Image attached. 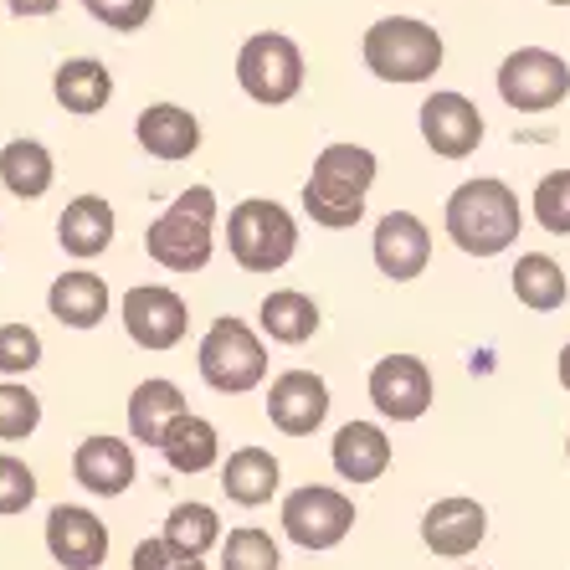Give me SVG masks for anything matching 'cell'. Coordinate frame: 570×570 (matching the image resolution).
Here are the masks:
<instances>
[{"label": "cell", "instance_id": "1", "mask_svg": "<svg viewBox=\"0 0 570 570\" xmlns=\"http://www.w3.org/2000/svg\"><path fill=\"white\" fill-rule=\"evenodd\" d=\"M452 247H463L468 257H499L504 247H514L519 232H524V212H519V196L493 180V175H478L448 196V212H442Z\"/></svg>", "mask_w": 570, "mask_h": 570}, {"label": "cell", "instance_id": "2", "mask_svg": "<svg viewBox=\"0 0 570 570\" xmlns=\"http://www.w3.org/2000/svg\"><path fill=\"white\" fill-rule=\"evenodd\" d=\"M375 155L365 145H324L314 159V175L304 186V212L330 232H345L365 216V196L375 186Z\"/></svg>", "mask_w": 570, "mask_h": 570}, {"label": "cell", "instance_id": "3", "mask_svg": "<svg viewBox=\"0 0 570 570\" xmlns=\"http://www.w3.org/2000/svg\"><path fill=\"white\" fill-rule=\"evenodd\" d=\"M360 57L381 82H426L438 78L448 47H442V31L416 16H381L360 41Z\"/></svg>", "mask_w": 570, "mask_h": 570}, {"label": "cell", "instance_id": "4", "mask_svg": "<svg viewBox=\"0 0 570 570\" xmlns=\"http://www.w3.org/2000/svg\"><path fill=\"white\" fill-rule=\"evenodd\" d=\"M212 222H216V196L212 186H190L175 196L165 216H155L145 232V253L170 273H200L212 263Z\"/></svg>", "mask_w": 570, "mask_h": 570}, {"label": "cell", "instance_id": "5", "mask_svg": "<svg viewBox=\"0 0 570 570\" xmlns=\"http://www.w3.org/2000/svg\"><path fill=\"white\" fill-rule=\"evenodd\" d=\"M226 247L237 257L242 273H278L288 267L293 247H298V226L283 212L278 200H242L232 206V222H226Z\"/></svg>", "mask_w": 570, "mask_h": 570}, {"label": "cell", "instance_id": "6", "mask_svg": "<svg viewBox=\"0 0 570 570\" xmlns=\"http://www.w3.org/2000/svg\"><path fill=\"white\" fill-rule=\"evenodd\" d=\"M200 381L222 396H247L253 385L267 381V350L242 318H216L200 340Z\"/></svg>", "mask_w": 570, "mask_h": 570}, {"label": "cell", "instance_id": "7", "mask_svg": "<svg viewBox=\"0 0 570 570\" xmlns=\"http://www.w3.org/2000/svg\"><path fill=\"white\" fill-rule=\"evenodd\" d=\"M237 82H242V94L263 108L293 104L298 88H304V52H298V41L283 37V31L247 37L237 52Z\"/></svg>", "mask_w": 570, "mask_h": 570}, {"label": "cell", "instance_id": "8", "mask_svg": "<svg viewBox=\"0 0 570 570\" xmlns=\"http://www.w3.org/2000/svg\"><path fill=\"white\" fill-rule=\"evenodd\" d=\"M499 98L514 114H550L570 98V67L566 57L544 47H519L499 62Z\"/></svg>", "mask_w": 570, "mask_h": 570}, {"label": "cell", "instance_id": "9", "mask_svg": "<svg viewBox=\"0 0 570 570\" xmlns=\"http://www.w3.org/2000/svg\"><path fill=\"white\" fill-rule=\"evenodd\" d=\"M355 530V499L324 483H304L283 499V534L304 550H334Z\"/></svg>", "mask_w": 570, "mask_h": 570}, {"label": "cell", "instance_id": "10", "mask_svg": "<svg viewBox=\"0 0 570 570\" xmlns=\"http://www.w3.org/2000/svg\"><path fill=\"white\" fill-rule=\"evenodd\" d=\"M119 314H124V330H129V340L139 350H175L180 340H186V330H190V308H186V298L175 288H159V283H139V288H129L124 293V304H119Z\"/></svg>", "mask_w": 570, "mask_h": 570}, {"label": "cell", "instance_id": "11", "mask_svg": "<svg viewBox=\"0 0 570 570\" xmlns=\"http://www.w3.org/2000/svg\"><path fill=\"white\" fill-rule=\"evenodd\" d=\"M432 396H438V385H432L426 360H416V355H385L371 371V406L381 416H391V422L426 416L432 412Z\"/></svg>", "mask_w": 570, "mask_h": 570}, {"label": "cell", "instance_id": "12", "mask_svg": "<svg viewBox=\"0 0 570 570\" xmlns=\"http://www.w3.org/2000/svg\"><path fill=\"white\" fill-rule=\"evenodd\" d=\"M489 540V509L468 499V493H448L422 514V544L442 560H463Z\"/></svg>", "mask_w": 570, "mask_h": 570}, {"label": "cell", "instance_id": "13", "mask_svg": "<svg viewBox=\"0 0 570 570\" xmlns=\"http://www.w3.org/2000/svg\"><path fill=\"white\" fill-rule=\"evenodd\" d=\"M422 139L442 159H468L483 145V114H478V104L468 94L442 88V94H432L422 104Z\"/></svg>", "mask_w": 570, "mask_h": 570}, {"label": "cell", "instance_id": "14", "mask_svg": "<svg viewBox=\"0 0 570 570\" xmlns=\"http://www.w3.org/2000/svg\"><path fill=\"white\" fill-rule=\"evenodd\" d=\"M330 416V385L314 371H283L267 391V422L278 426L283 438H308Z\"/></svg>", "mask_w": 570, "mask_h": 570}, {"label": "cell", "instance_id": "15", "mask_svg": "<svg viewBox=\"0 0 570 570\" xmlns=\"http://www.w3.org/2000/svg\"><path fill=\"white\" fill-rule=\"evenodd\" d=\"M375 267H381L391 283H412L426 273L432 263V232H426L422 216L412 212H385L375 222Z\"/></svg>", "mask_w": 570, "mask_h": 570}, {"label": "cell", "instance_id": "16", "mask_svg": "<svg viewBox=\"0 0 570 570\" xmlns=\"http://www.w3.org/2000/svg\"><path fill=\"white\" fill-rule=\"evenodd\" d=\"M47 550L62 570H98L108 560L104 519L82 504H57L47 514Z\"/></svg>", "mask_w": 570, "mask_h": 570}, {"label": "cell", "instance_id": "17", "mask_svg": "<svg viewBox=\"0 0 570 570\" xmlns=\"http://www.w3.org/2000/svg\"><path fill=\"white\" fill-rule=\"evenodd\" d=\"M134 473H139V463H134V448L124 438H82L72 452V478L98 499H119L134 483Z\"/></svg>", "mask_w": 570, "mask_h": 570}, {"label": "cell", "instance_id": "18", "mask_svg": "<svg viewBox=\"0 0 570 570\" xmlns=\"http://www.w3.org/2000/svg\"><path fill=\"white\" fill-rule=\"evenodd\" d=\"M134 139H139L145 155L175 165V159H190L200 149V124H196V114L180 104H149L145 114H139V124H134Z\"/></svg>", "mask_w": 570, "mask_h": 570}, {"label": "cell", "instance_id": "19", "mask_svg": "<svg viewBox=\"0 0 570 570\" xmlns=\"http://www.w3.org/2000/svg\"><path fill=\"white\" fill-rule=\"evenodd\" d=\"M330 458H334V473L360 489V483H375L391 468V438L375 422H345L334 432Z\"/></svg>", "mask_w": 570, "mask_h": 570}, {"label": "cell", "instance_id": "20", "mask_svg": "<svg viewBox=\"0 0 570 570\" xmlns=\"http://www.w3.org/2000/svg\"><path fill=\"white\" fill-rule=\"evenodd\" d=\"M175 416H186V396L175 381H139L129 396V438L145 442V448H159L165 432H170Z\"/></svg>", "mask_w": 570, "mask_h": 570}, {"label": "cell", "instance_id": "21", "mask_svg": "<svg viewBox=\"0 0 570 570\" xmlns=\"http://www.w3.org/2000/svg\"><path fill=\"white\" fill-rule=\"evenodd\" d=\"M52 94L67 114L88 119V114H104L108 98H114V72L98 57H67L52 78Z\"/></svg>", "mask_w": 570, "mask_h": 570}, {"label": "cell", "instance_id": "22", "mask_svg": "<svg viewBox=\"0 0 570 570\" xmlns=\"http://www.w3.org/2000/svg\"><path fill=\"white\" fill-rule=\"evenodd\" d=\"M57 242L72 257H98L114 242V206L104 196H78L67 200V212L57 216Z\"/></svg>", "mask_w": 570, "mask_h": 570}, {"label": "cell", "instance_id": "23", "mask_svg": "<svg viewBox=\"0 0 570 570\" xmlns=\"http://www.w3.org/2000/svg\"><path fill=\"white\" fill-rule=\"evenodd\" d=\"M47 308L67 330H94L108 314V283L98 273H62L52 283V293H47Z\"/></svg>", "mask_w": 570, "mask_h": 570}, {"label": "cell", "instance_id": "24", "mask_svg": "<svg viewBox=\"0 0 570 570\" xmlns=\"http://www.w3.org/2000/svg\"><path fill=\"white\" fill-rule=\"evenodd\" d=\"M57 180V165H52V149L41 139H11L0 149V186L11 190L16 200H41L52 190Z\"/></svg>", "mask_w": 570, "mask_h": 570}, {"label": "cell", "instance_id": "25", "mask_svg": "<svg viewBox=\"0 0 570 570\" xmlns=\"http://www.w3.org/2000/svg\"><path fill=\"white\" fill-rule=\"evenodd\" d=\"M278 483H283V468H278V458H273V452H263V448L232 452V458H226V468H222V489L232 493L237 504H247V509L267 504V499L278 493Z\"/></svg>", "mask_w": 570, "mask_h": 570}, {"label": "cell", "instance_id": "26", "mask_svg": "<svg viewBox=\"0 0 570 570\" xmlns=\"http://www.w3.org/2000/svg\"><path fill=\"white\" fill-rule=\"evenodd\" d=\"M514 298L534 314H556V308L570 304V283L566 267L556 263L550 253H524L514 263Z\"/></svg>", "mask_w": 570, "mask_h": 570}, {"label": "cell", "instance_id": "27", "mask_svg": "<svg viewBox=\"0 0 570 570\" xmlns=\"http://www.w3.org/2000/svg\"><path fill=\"white\" fill-rule=\"evenodd\" d=\"M263 330L278 345H308L318 334V304L304 288H278L263 298Z\"/></svg>", "mask_w": 570, "mask_h": 570}, {"label": "cell", "instance_id": "28", "mask_svg": "<svg viewBox=\"0 0 570 570\" xmlns=\"http://www.w3.org/2000/svg\"><path fill=\"white\" fill-rule=\"evenodd\" d=\"M159 452L170 458L175 473H206V468L216 463V426L206 422V416L186 412V416H175L170 432H165V442H159Z\"/></svg>", "mask_w": 570, "mask_h": 570}, {"label": "cell", "instance_id": "29", "mask_svg": "<svg viewBox=\"0 0 570 570\" xmlns=\"http://www.w3.org/2000/svg\"><path fill=\"white\" fill-rule=\"evenodd\" d=\"M159 534H170L180 550H190V556H206V550L222 540V519H216L212 504H175Z\"/></svg>", "mask_w": 570, "mask_h": 570}, {"label": "cell", "instance_id": "30", "mask_svg": "<svg viewBox=\"0 0 570 570\" xmlns=\"http://www.w3.org/2000/svg\"><path fill=\"white\" fill-rule=\"evenodd\" d=\"M37 422H41L37 391L6 375V381H0V442H27L31 432H37Z\"/></svg>", "mask_w": 570, "mask_h": 570}, {"label": "cell", "instance_id": "31", "mask_svg": "<svg viewBox=\"0 0 570 570\" xmlns=\"http://www.w3.org/2000/svg\"><path fill=\"white\" fill-rule=\"evenodd\" d=\"M530 206H534V222H540L550 237H570V170L540 175Z\"/></svg>", "mask_w": 570, "mask_h": 570}, {"label": "cell", "instance_id": "32", "mask_svg": "<svg viewBox=\"0 0 570 570\" xmlns=\"http://www.w3.org/2000/svg\"><path fill=\"white\" fill-rule=\"evenodd\" d=\"M278 544L267 530H232L222 544V570H278Z\"/></svg>", "mask_w": 570, "mask_h": 570}, {"label": "cell", "instance_id": "33", "mask_svg": "<svg viewBox=\"0 0 570 570\" xmlns=\"http://www.w3.org/2000/svg\"><path fill=\"white\" fill-rule=\"evenodd\" d=\"M31 499H37V473L16 452H0V519L27 514Z\"/></svg>", "mask_w": 570, "mask_h": 570}, {"label": "cell", "instance_id": "34", "mask_svg": "<svg viewBox=\"0 0 570 570\" xmlns=\"http://www.w3.org/2000/svg\"><path fill=\"white\" fill-rule=\"evenodd\" d=\"M41 360V340L31 324H0V375H27L37 371Z\"/></svg>", "mask_w": 570, "mask_h": 570}, {"label": "cell", "instance_id": "35", "mask_svg": "<svg viewBox=\"0 0 570 570\" xmlns=\"http://www.w3.org/2000/svg\"><path fill=\"white\" fill-rule=\"evenodd\" d=\"M129 570H206V566H200V556L180 550L170 534H149V540L134 544Z\"/></svg>", "mask_w": 570, "mask_h": 570}, {"label": "cell", "instance_id": "36", "mask_svg": "<svg viewBox=\"0 0 570 570\" xmlns=\"http://www.w3.org/2000/svg\"><path fill=\"white\" fill-rule=\"evenodd\" d=\"M94 21H104L108 31H139L155 16V0H82Z\"/></svg>", "mask_w": 570, "mask_h": 570}, {"label": "cell", "instance_id": "37", "mask_svg": "<svg viewBox=\"0 0 570 570\" xmlns=\"http://www.w3.org/2000/svg\"><path fill=\"white\" fill-rule=\"evenodd\" d=\"M11 6V16H52L62 0H6Z\"/></svg>", "mask_w": 570, "mask_h": 570}, {"label": "cell", "instance_id": "38", "mask_svg": "<svg viewBox=\"0 0 570 570\" xmlns=\"http://www.w3.org/2000/svg\"><path fill=\"white\" fill-rule=\"evenodd\" d=\"M556 375H560V385L570 391V340H566V350H560V360H556Z\"/></svg>", "mask_w": 570, "mask_h": 570}, {"label": "cell", "instance_id": "39", "mask_svg": "<svg viewBox=\"0 0 570 570\" xmlns=\"http://www.w3.org/2000/svg\"><path fill=\"white\" fill-rule=\"evenodd\" d=\"M544 6H570V0H544Z\"/></svg>", "mask_w": 570, "mask_h": 570}, {"label": "cell", "instance_id": "40", "mask_svg": "<svg viewBox=\"0 0 570 570\" xmlns=\"http://www.w3.org/2000/svg\"><path fill=\"white\" fill-rule=\"evenodd\" d=\"M566 458H570V438H566Z\"/></svg>", "mask_w": 570, "mask_h": 570}]
</instances>
